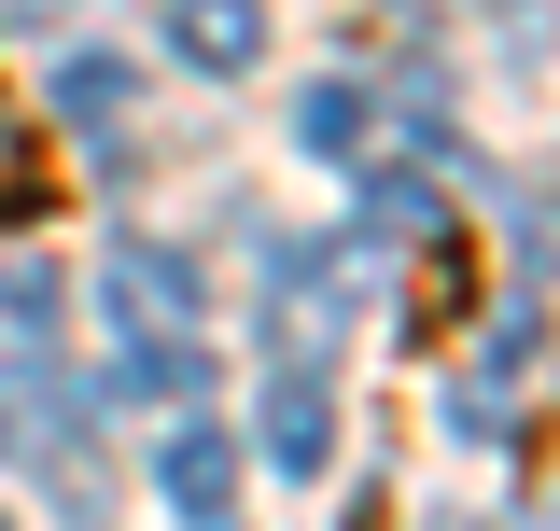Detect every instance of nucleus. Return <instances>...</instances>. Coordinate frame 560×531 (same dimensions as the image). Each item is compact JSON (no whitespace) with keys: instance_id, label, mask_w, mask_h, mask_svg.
I'll use <instances>...</instances> for the list:
<instances>
[{"instance_id":"obj_3","label":"nucleus","mask_w":560,"mask_h":531,"mask_svg":"<svg viewBox=\"0 0 560 531\" xmlns=\"http://www.w3.org/2000/svg\"><path fill=\"white\" fill-rule=\"evenodd\" d=\"M98 294H113V322H127L140 350H154V335H183V322H197V280H183V266L154 252V238H127V252L98 266Z\"/></svg>"},{"instance_id":"obj_9","label":"nucleus","mask_w":560,"mask_h":531,"mask_svg":"<svg viewBox=\"0 0 560 531\" xmlns=\"http://www.w3.org/2000/svg\"><path fill=\"white\" fill-rule=\"evenodd\" d=\"M364 224H407V238H434V182H420V168H378V182H364Z\"/></svg>"},{"instance_id":"obj_2","label":"nucleus","mask_w":560,"mask_h":531,"mask_svg":"<svg viewBox=\"0 0 560 531\" xmlns=\"http://www.w3.org/2000/svg\"><path fill=\"white\" fill-rule=\"evenodd\" d=\"M267 335L294 350V364H323L350 335V252H294L280 266V308H267Z\"/></svg>"},{"instance_id":"obj_7","label":"nucleus","mask_w":560,"mask_h":531,"mask_svg":"<svg viewBox=\"0 0 560 531\" xmlns=\"http://www.w3.org/2000/svg\"><path fill=\"white\" fill-rule=\"evenodd\" d=\"M43 197H57V154H43V140H14V127H0V224H28Z\"/></svg>"},{"instance_id":"obj_5","label":"nucleus","mask_w":560,"mask_h":531,"mask_svg":"<svg viewBox=\"0 0 560 531\" xmlns=\"http://www.w3.org/2000/svg\"><path fill=\"white\" fill-rule=\"evenodd\" d=\"M253 448H267L280 475H323V448H337V420H323V378H308V364H294V378L267 392V420H253Z\"/></svg>"},{"instance_id":"obj_6","label":"nucleus","mask_w":560,"mask_h":531,"mask_svg":"<svg viewBox=\"0 0 560 531\" xmlns=\"http://www.w3.org/2000/svg\"><path fill=\"white\" fill-rule=\"evenodd\" d=\"M294 127H308V154H350V140L378 127V98H364V84H308V98H294Z\"/></svg>"},{"instance_id":"obj_8","label":"nucleus","mask_w":560,"mask_h":531,"mask_svg":"<svg viewBox=\"0 0 560 531\" xmlns=\"http://www.w3.org/2000/svg\"><path fill=\"white\" fill-rule=\"evenodd\" d=\"M57 113L113 127V113H127V57H70V70H57Z\"/></svg>"},{"instance_id":"obj_4","label":"nucleus","mask_w":560,"mask_h":531,"mask_svg":"<svg viewBox=\"0 0 560 531\" xmlns=\"http://www.w3.org/2000/svg\"><path fill=\"white\" fill-rule=\"evenodd\" d=\"M154 489H168V518H224V504H238V448H224L210 420H183L168 462H154Z\"/></svg>"},{"instance_id":"obj_1","label":"nucleus","mask_w":560,"mask_h":531,"mask_svg":"<svg viewBox=\"0 0 560 531\" xmlns=\"http://www.w3.org/2000/svg\"><path fill=\"white\" fill-rule=\"evenodd\" d=\"M253 57H267V0H168V70L238 84Z\"/></svg>"}]
</instances>
